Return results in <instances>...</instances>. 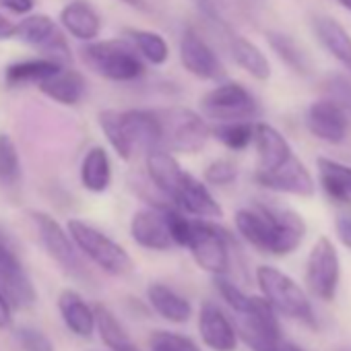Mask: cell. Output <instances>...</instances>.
<instances>
[{"label":"cell","instance_id":"obj_1","mask_svg":"<svg viewBox=\"0 0 351 351\" xmlns=\"http://www.w3.org/2000/svg\"><path fill=\"white\" fill-rule=\"evenodd\" d=\"M234 221L238 234L250 246L273 256H287L295 252L308 230L298 211L269 203H254L240 209Z\"/></svg>","mask_w":351,"mask_h":351},{"label":"cell","instance_id":"obj_2","mask_svg":"<svg viewBox=\"0 0 351 351\" xmlns=\"http://www.w3.org/2000/svg\"><path fill=\"white\" fill-rule=\"evenodd\" d=\"M99 126L120 159L130 161L136 153L163 151V134L157 112L151 110H104L97 116Z\"/></svg>","mask_w":351,"mask_h":351},{"label":"cell","instance_id":"obj_3","mask_svg":"<svg viewBox=\"0 0 351 351\" xmlns=\"http://www.w3.org/2000/svg\"><path fill=\"white\" fill-rule=\"evenodd\" d=\"M256 283L263 291V298L275 308L277 314L295 318L308 326H316L312 304L306 291L277 267L261 265L256 269Z\"/></svg>","mask_w":351,"mask_h":351},{"label":"cell","instance_id":"obj_4","mask_svg":"<svg viewBox=\"0 0 351 351\" xmlns=\"http://www.w3.org/2000/svg\"><path fill=\"white\" fill-rule=\"evenodd\" d=\"M85 64L99 77L116 83L136 81L145 75V64L134 52L132 44L118 40L91 42L83 48Z\"/></svg>","mask_w":351,"mask_h":351},{"label":"cell","instance_id":"obj_5","mask_svg":"<svg viewBox=\"0 0 351 351\" xmlns=\"http://www.w3.org/2000/svg\"><path fill=\"white\" fill-rule=\"evenodd\" d=\"M66 230L75 240L77 248L81 250V254H85L101 271L122 277L134 269L130 254L118 242H114L110 236H106L101 230L93 228L91 223L83 219H71L66 223Z\"/></svg>","mask_w":351,"mask_h":351},{"label":"cell","instance_id":"obj_6","mask_svg":"<svg viewBox=\"0 0 351 351\" xmlns=\"http://www.w3.org/2000/svg\"><path fill=\"white\" fill-rule=\"evenodd\" d=\"M163 134V151L167 153H199L211 136V126L201 114L189 108H171L157 112Z\"/></svg>","mask_w":351,"mask_h":351},{"label":"cell","instance_id":"obj_7","mask_svg":"<svg viewBox=\"0 0 351 351\" xmlns=\"http://www.w3.org/2000/svg\"><path fill=\"white\" fill-rule=\"evenodd\" d=\"M32 228L36 232V238L44 252L69 275L73 277H85L87 269L81 258V250L77 248L75 240L71 238L69 230H64L52 215L42 213V211H32L29 213Z\"/></svg>","mask_w":351,"mask_h":351},{"label":"cell","instance_id":"obj_8","mask_svg":"<svg viewBox=\"0 0 351 351\" xmlns=\"http://www.w3.org/2000/svg\"><path fill=\"white\" fill-rule=\"evenodd\" d=\"M201 110L207 118L221 122H252L261 108L254 95L240 83H221L201 99Z\"/></svg>","mask_w":351,"mask_h":351},{"label":"cell","instance_id":"obj_9","mask_svg":"<svg viewBox=\"0 0 351 351\" xmlns=\"http://www.w3.org/2000/svg\"><path fill=\"white\" fill-rule=\"evenodd\" d=\"M232 236L209 219H195V234L189 250L195 263L213 277H226L230 271Z\"/></svg>","mask_w":351,"mask_h":351},{"label":"cell","instance_id":"obj_10","mask_svg":"<svg viewBox=\"0 0 351 351\" xmlns=\"http://www.w3.org/2000/svg\"><path fill=\"white\" fill-rule=\"evenodd\" d=\"M304 281L314 298L322 302L335 300L341 281V258L335 244L326 236H320L310 248Z\"/></svg>","mask_w":351,"mask_h":351},{"label":"cell","instance_id":"obj_11","mask_svg":"<svg viewBox=\"0 0 351 351\" xmlns=\"http://www.w3.org/2000/svg\"><path fill=\"white\" fill-rule=\"evenodd\" d=\"M15 38H19L27 46L40 50L44 54V58L54 60L58 64L71 62V58H73L64 34L48 15H29L27 19H23L17 25Z\"/></svg>","mask_w":351,"mask_h":351},{"label":"cell","instance_id":"obj_12","mask_svg":"<svg viewBox=\"0 0 351 351\" xmlns=\"http://www.w3.org/2000/svg\"><path fill=\"white\" fill-rule=\"evenodd\" d=\"M254 178L263 189L281 193V195L310 199L316 193V182L312 178L310 169L295 155L273 171H254Z\"/></svg>","mask_w":351,"mask_h":351},{"label":"cell","instance_id":"obj_13","mask_svg":"<svg viewBox=\"0 0 351 351\" xmlns=\"http://www.w3.org/2000/svg\"><path fill=\"white\" fill-rule=\"evenodd\" d=\"M0 291L15 308H29L38 298L36 287L23 271L19 258L3 240H0Z\"/></svg>","mask_w":351,"mask_h":351},{"label":"cell","instance_id":"obj_14","mask_svg":"<svg viewBox=\"0 0 351 351\" xmlns=\"http://www.w3.org/2000/svg\"><path fill=\"white\" fill-rule=\"evenodd\" d=\"M306 126L312 136L328 143L339 145L347 138L349 120L345 108L335 99H318L306 112Z\"/></svg>","mask_w":351,"mask_h":351},{"label":"cell","instance_id":"obj_15","mask_svg":"<svg viewBox=\"0 0 351 351\" xmlns=\"http://www.w3.org/2000/svg\"><path fill=\"white\" fill-rule=\"evenodd\" d=\"M180 62L191 75L205 81H219L226 77V69L213 48L193 29L184 32L180 40Z\"/></svg>","mask_w":351,"mask_h":351},{"label":"cell","instance_id":"obj_16","mask_svg":"<svg viewBox=\"0 0 351 351\" xmlns=\"http://www.w3.org/2000/svg\"><path fill=\"white\" fill-rule=\"evenodd\" d=\"M199 332L211 351H236L238 347L236 326L213 302H205L199 310Z\"/></svg>","mask_w":351,"mask_h":351},{"label":"cell","instance_id":"obj_17","mask_svg":"<svg viewBox=\"0 0 351 351\" xmlns=\"http://www.w3.org/2000/svg\"><path fill=\"white\" fill-rule=\"evenodd\" d=\"M171 205L176 209L184 211L186 215L197 217V219H219V217H223V209L215 201V197L211 195L207 184L201 182L199 178H195L191 171L186 173V178H184L178 195L173 197Z\"/></svg>","mask_w":351,"mask_h":351},{"label":"cell","instance_id":"obj_18","mask_svg":"<svg viewBox=\"0 0 351 351\" xmlns=\"http://www.w3.org/2000/svg\"><path fill=\"white\" fill-rule=\"evenodd\" d=\"M130 236L132 240L147 250L165 252L173 246L165 215L161 209H141L130 219Z\"/></svg>","mask_w":351,"mask_h":351},{"label":"cell","instance_id":"obj_19","mask_svg":"<svg viewBox=\"0 0 351 351\" xmlns=\"http://www.w3.org/2000/svg\"><path fill=\"white\" fill-rule=\"evenodd\" d=\"M254 147H256V171H273L293 157L289 141L271 124H254Z\"/></svg>","mask_w":351,"mask_h":351},{"label":"cell","instance_id":"obj_20","mask_svg":"<svg viewBox=\"0 0 351 351\" xmlns=\"http://www.w3.org/2000/svg\"><path fill=\"white\" fill-rule=\"evenodd\" d=\"M226 34V46L232 54V58L236 60V64L240 69H244L250 77L258 79V81H267L271 77V64L267 60V56L261 52L258 46H254L248 38L232 32V27H221Z\"/></svg>","mask_w":351,"mask_h":351},{"label":"cell","instance_id":"obj_21","mask_svg":"<svg viewBox=\"0 0 351 351\" xmlns=\"http://www.w3.org/2000/svg\"><path fill=\"white\" fill-rule=\"evenodd\" d=\"M58 310L69 326L71 332L77 337H91L93 330L97 328V318H95V308H91L77 291L64 289L58 295Z\"/></svg>","mask_w":351,"mask_h":351},{"label":"cell","instance_id":"obj_22","mask_svg":"<svg viewBox=\"0 0 351 351\" xmlns=\"http://www.w3.org/2000/svg\"><path fill=\"white\" fill-rule=\"evenodd\" d=\"M147 300L151 308L167 322L184 324L193 316V304L165 283H151L147 287Z\"/></svg>","mask_w":351,"mask_h":351},{"label":"cell","instance_id":"obj_23","mask_svg":"<svg viewBox=\"0 0 351 351\" xmlns=\"http://www.w3.org/2000/svg\"><path fill=\"white\" fill-rule=\"evenodd\" d=\"M62 27L81 42H95L101 32V19L97 11L85 0H73L60 13Z\"/></svg>","mask_w":351,"mask_h":351},{"label":"cell","instance_id":"obj_24","mask_svg":"<svg viewBox=\"0 0 351 351\" xmlns=\"http://www.w3.org/2000/svg\"><path fill=\"white\" fill-rule=\"evenodd\" d=\"M312 29L322 48L351 73V36L345 32V27L332 17L316 15L312 19Z\"/></svg>","mask_w":351,"mask_h":351},{"label":"cell","instance_id":"obj_25","mask_svg":"<svg viewBox=\"0 0 351 351\" xmlns=\"http://www.w3.org/2000/svg\"><path fill=\"white\" fill-rule=\"evenodd\" d=\"M81 184L89 193H106L112 184V161L104 147H91L81 161Z\"/></svg>","mask_w":351,"mask_h":351},{"label":"cell","instance_id":"obj_26","mask_svg":"<svg viewBox=\"0 0 351 351\" xmlns=\"http://www.w3.org/2000/svg\"><path fill=\"white\" fill-rule=\"evenodd\" d=\"M40 91L54 99L56 104L62 106H77L87 91V83L83 79L81 73L71 71V69H62L60 73H56L54 77H50L48 81H44L40 85Z\"/></svg>","mask_w":351,"mask_h":351},{"label":"cell","instance_id":"obj_27","mask_svg":"<svg viewBox=\"0 0 351 351\" xmlns=\"http://www.w3.org/2000/svg\"><path fill=\"white\" fill-rule=\"evenodd\" d=\"M62 69H64L62 64L48 60V58H29V60H19V62L9 64L5 71V77H7V83L13 87L32 85V83L40 87L44 81H48Z\"/></svg>","mask_w":351,"mask_h":351},{"label":"cell","instance_id":"obj_28","mask_svg":"<svg viewBox=\"0 0 351 351\" xmlns=\"http://www.w3.org/2000/svg\"><path fill=\"white\" fill-rule=\"evenodd\" d=\"M95 318H97V332L104 341V345L112 351H141L138 345L130 339L122 322L114 316L112 310L97 304L95 306Z\"/></svg>","mask_w":351,"mask_h":351},{"label":"cell","instance_id":"obj_29","mask_svg":"<svg viewBox=\"0 0 351 351\" xmlns=\"http://www.w3.org/2000/svg\"><path fill=\"white\" fill-rule=\"evenodd\" d=\"M269 46L273 48V52L295 73L300 75H308L310 73V60L306 56V52L298 46V42L293 38H289L287 34L281 32H269L267 34Z\"/></svg>","mask_w":351,"mask_h":351},{"label":"cell","instance_id":"obj_30","mask_svg":"<svg viewBox=\"0 0 351 351\" xmlns=\"http://www.w3.org/2000/svg\"><path fill=\"white\" fill-rule=\"evenodd\" d=\"M126 38L130 40V44L138 52V56H143L147 62H151L155 66H161L169 56L167 42L159 34L143 32V29H128Z\"/></svg>","mask_w":351,"mask_h":351},{"label":"cell","instance_id":"obj_31","mask_svg":"<svg viewBox=\"0 0 351 351\" xmlns=\"http://www.w3.org/2000/svg\"><path fill=\"white\" fill-rule=\"evenodd\" d=\"M211 136L230 151H244L254 145V122H221L211 126Z\"/></svg>","mask_w":351,"mask_h":351},{"label":"cell","instance_id":"obj_32","mask_svg":"<svg viewBox=\"0 0 351 351\" xmlns=\"http://www.w3.org/2000/svg\"><path fill=\"white\" fill-rule=\"evenodd\" d=\"M21 182V159L11 136L0 134V184L17 186Z\"/></svg>","mask_w":351,"mask_h":351},{"label":"cell","instance_id":"obj_33","mask_svg":"<svg viewBox=\"0 0 351 351\" xmlns=\"http://www.w3.org/2000/svg\"><path fill=\"white\" fill-rule=\"evenodd\" d=\"M151 351H201V347L186 335L173 330H155L149 337Z\"/></svg>","mask_w":351,"mask_h":351},{"label":"cell","instance_id":"obj_34","mask_svg":"<svg viewBox=\"0 0 351 351\" xmlns=\"http://www.w3.org/2000/svg\"><path fill=\"white\" fill-rule=\"evenodd\" d=\"M215 279V289H217V293H219V298L236 312V314H244L246 310H248V306H250V300H252V295H248V293H244L236 283H232L230 279H226V277H213Z\"/></svg>","mask_w":351,"mask_h":351},{"label":"cell","instance_id":"obj_35","mask_svg":"<svg viewBox=\"0 0 351 351\" xmlns=\"http://www.w3.org/2000/svg\"><path fill=\"white\" fill-rule=\"evenodd\" d=\"M238 178V167L230 159H213L205 167V182L213 186H228L234 184Z\"/></svg>","mask_w":351,"mask_h":351},{"label":"cell","instance_id":"obj_36","mask_svg":"<svg viewBox=\"0 0 351 351\" xmlns=\"http://www.w3.org/2000/svg\"><path fill=\"white\" fill-rule=\"evenodd\" d=\"M17 341L23 351H54L52 339L40 328H32V326L21 328L17 332Z\"/></svg>","mask_w":351,"mask_h":351},{"label":"cell","instance_id":"obj_37","mask_svg":"<svg viewBox=\"0 0 351 351\" xmlns=\"http://www.w3.org/2000/svg\"><path fill=\"white\" fill-rule=\"evenodd\" d=\"M318 169L332 173L335 178L343 184V189L347 191V195L351 197V167L349 165H343V163L332 161V159H326V157H318Z\"/></svg>","mask_w":351,"mask_h":351},{"label":"cell","instance_id":"obj_38","mask_svg":"<svg viewBox=\"0 0 351 351\" xmlns=\"http://www.w3.org/2000/svg\"><path fill=\"white\" fill-rule=\"evenodd\" d=\"M195 7L215 25V27H230L228 21H226V11L221 7L219 0H193Z\"/></svg>","mask_w":351,"mask_h":351},{"label":"cell","instance_id":"obj_39","mask_svg":"<svg viewBox=\"0 0 351 351\" xmlns=\"http://www.w3.org/2000/svg\"><path fill=\"white\" fill-rule=\"evenodd\" d=\"M328 91H330V95H332L330 99L339 101L345 110L351 112V83H349V81H345V79H341V77L330 79V81H328Z\"/></svg>","mask_w":351,"mask_h":351},{"label":"cell","instance_id":"obj_40","mask_svg":"<svg viewBox=\"0 0 351 351\" xmlns=\"http://www.w3.org/2000/svg\"><path fill=\"white\" fill-rule=\"evenodd\" d=\"M335 230L341 244L351 250V215H339L335 221Z\"/></svg>","mask_w":351,"mask_h":351},{"label":"cell","instance_id":"obj_41","mask_svg":"<svg viewBox=\"0 0 351 351\" xmlns=\"http://www.w3.org/2000/svg\"><path fill=\"white\" fill-rule=\"evenodd\" d=\"M0 7L15 13V15H29L36 7L34 0H0Z\"/></svg>","mask_w":351,"mask_h":351},{"label":"cell","instance_id":"obj_42","mask_svg":"<svg viewBox=\"0 0 351 351\" xmlns=\"http://www.w3.org/2000/svg\"><path fill=\"white\" fill-rule=\"evenodd\" d=\"M11 324V304L5 298V293L0 291V328H7Z\"/></svg>","mask_w":351,"mask_h":351},{"label":"cell","instance_id":"obj_43","mask_svg":"<svg viewBox=\"0 0 351 351\" xmlns=\"http://www.w3.org/2000/svg\"><path fill=\"white\" fill-rule=\"evenodd\" d=\"M17 34V25H13L3 13H0V40H11Z\"/></svg>","mask_w":351,"mask_h":351},{"label":"cell","instance_id":"obj_44","mask_svg":"<svg viewBox=\"0 0 351 351\" xmlns=\"http://www.w3.org/2000/svg\"><path fill=\"white\" fill-rule=\"evenodd\" d=\"M275 351H304V349H302V347H298L295 343H291V341H285V339H283V341L277 345V349H275Z\"/></svg>","mask_w":351,"mask_h":351},{"label":"cell","instance_id":"obj_45","mask_svg":"<svg viewBox=\"0 0 351 351\" xmlns=\"http://www.w3.org/2000/svg\"><path fill=\"white\" fill-rule=\"evenodd\" d=\"M122 3H126V5H130V7H134V9H145V3H143V0H122Z\"/></svg>","mask_w":351,"mask_h":351},{"label":"cell","instance_id":"obj_46","mask_svg":"<svg viewBox=\"0 0 351 351\" xmlns=\"http://www.w3.org/2000/svg\"><path fill=\"white\" fill-rule=\"evenodd\" d=\"M339 3H341V5H343V7H345L349 13H351V0H339Z\"/></svg>","mask_w":351,"mask_h":351},{"label":"cell","instance_id":"obj_47","mask_svg":"<svg viewBox=\"0 0 351 351\" xmlns=\"http://www.w3.org/2000/svg\"><path fill=\"white\" fill-rule=\"evenodd\" d=\"M345 351H347V349H345Z\"/></svg>","mask_w":351,"mask_h":351}]
</instances>
